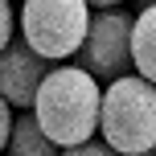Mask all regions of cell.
Segmentation results:
<instances>
[{"instance_id":"cell-1","label":"cell","mask_w":156,"mask_h":156,"mask_svg":"<svg viewBox=\"0 0 156 156\" xmlns=\"http://www.w3.org/2000/svg\"><path fill=\"white\" fill-rule=\"evenodd\" d=\"M99 82L86 78L74 66H49V74L41 78L37 94H33V123L41 127L49 144L58 152L78 148V144L94 140V127H99Z\"/></svg>"},{"instance_id":"cell-2","label":"cell","mask_w":156,"mask_h":156,"mask_svg":"<svg viewBox=\"0 0 156 156\" xmlns=\"http://www.w3.org/2000/svg\"><path fill=\"white\" fill-rule=\"evenodd\" d=\"M103 144L115 156H144L156 144V86L127 74L111 82L99 99V127Z\"/></svg>"},{"instance_id":"cell-3","label":"cell","mask_w":156,"mask_h":156,"mask_svg":"<svg viewBox=\"0 0 156 156\" xmlns=\"http://www.w3.org/2000/svg\"><path fill=\"white\" fill-rule=\"evenodd\" d=\"M86 21H90V8L82 0H29L21 4V41L29 45V54L54 66L78 54Z\"/></svg>"},{"instance_id":"cell-4","label":"cell","mask_w":156,"mask_h":156,"mask_svg":"<svg viewBox=\"0 0 156 156\" xmlns=\"http://www.w3.org/2000/svg\"><path fill=\"white\" fill-rule=\"evenodd\" d=\"M127 45H132V12H123V8L90 12L86 37L74 54V70L111 86V82L132 74V49Z\"/></svg>"},{"instance_id":"cell-5","label":"cell","mask_w":156,"mask_h":156,"mask_svg":"<svg viewBox=\"0 0 156 156\" xmlns=\"http://www.w3.org/2000/svg\"><path fill=\"white\" fill-rule=\"evenodd\" d=\"M49 74V62H41L37 54H29L21 37H12L0 49V99L8 107H33V94H37L41 78Z\"/></svg>"},{"instance_id":"cell-6","label":"cell","mask_w":156,"mask_h":156,"mask_svg":"<svg viewBox=\"0 0 156 156\" xmlns=\"http://www.w3.org/2000/svg\"><path fill=\"white\" fill-rule=\"evenodd\" d=\"M132 70L136 78H144V82H152L156 78V8L144 4L140 16L132 21Z\"/></svg>"},{"instance_id":"cell-7","label":"cell","mask_w":156,"mask_h":156,"mask_svg":"<svg viewBox=\"0 0 156 156\" xmlns=\"http://www.w3.org/2000/svg\"><path fill=\"white\" fill-rule=\"evenodd\" d=\"M4 152H8V156H58V148L41 136V127L33 123V115L12 119V132H8Z\"/></svg>"},{"instance_id":"cell-8","label":"cell","mask_w":156,"mask_h":156,"mask_svg":"<svg viewBox=\"0 0 156 156\" xmlns=\"http://www.w3.org/2000/svg\"><path fill=\"white\" fill-rule=\"evenodd\" d=\"M16 37V21H12V4H4L0 0V49L8 45V41Z\"/></svg>"},{"instance_id":"cell-9","label":"cell","mask_w":156,"mask_h":156,"mask_svg":"<svg viewBox=\"0 0 156 156\" xmlns=\"http://www.w3.org/2000/svg\"><path fill=\"white\" fill-rule=\"evenodd\" d=\"M58 156H115V152H111L103 140H86V144H78V148H66V152H58Z\"/></svg>"},{"instance_id":"cell-10","label":"cell","mask_w":156,"mask_h":156,"mask_svg":"<svg viewBox=\"0 0 156 156\" xmlns=\"http://www.w3.org/2000/svg\"><path fill=\"white\" fill-rule=\"evenodd\" d=\"M8 132H12V111H8V103L0 99V152H4V144H8Z\"/></svg>"},{"instance_id":"cell-11","label":"cell","mask_w":156,"mask_h":156,"mask_svg":"<svg viewBox=\"0 0 156 156\" xmlns=\"http://www.w3.org/2000/svg\"><path fill=\"white\" fill-rule=\"evenodd\" d=\"M144 156H152V152H144Z\"/></svg>"}]
</instances>
